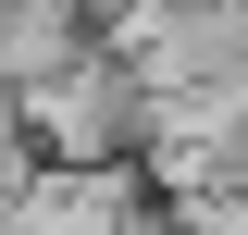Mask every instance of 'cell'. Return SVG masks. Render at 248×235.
<instances>
[{
	"label": "cell",
	"mask_w": 248,
	"mask_h": 235,
	"mask_svg": "<svg viewBox=\"0 0 248 235\" xmlns=\"http://www.w3.org/2000/svg\"><path fill=\"white\" fill-rule=\"evenodd\" d=\"M25 186H37V148H25V124H13V99H0V210L25 198Z\"/></svg>",
	"instance_id": "obj_3"
},
{
	"label": "cell",
	"mask_w": 248,
	"mask_h": 235,
	"mask_svg": "<svg viewBox=\"0 0 248 235\" xmlns=\"http://www.w3.org/2000/svg\"><path fill=\"white\" fill-rule=\"evenodd\" d=\"M0 13H13V0H0Z\"/></svg>",
	"instance_id": "obj_4"
},
{
	"label": "cell",
	"mask_w": 248,
	"mask_h": 235,
	"mask_svg": "<svg viewBox=\"0 0 248 235\" xmlns=\"http://www.w3.org/2000/svg\"><path fill=\"white\" fill-rule=\"evenodd\" d=\"M13 124H25L37 174H124V161L149 148V99H137V74H124L112 50H87L75 74H50V87H25Z\"/></svg>",
	"instance_id": "obj_1"
},
{
	"label": "cell",
	"mask_w": 248,
	"mask_h": 235,
	"mask_svg": "<svg viewBox=\"0 0 248 235\" xmlns=\"http://www.w3.org/2000/svg\"><path fill=\"white\" fill-rule=\"evenodd\" d=\"M87 50H99V25L75 13V0H13V13H0V99H25V87H50V74H75Z\"/></svg>",
	"instance_id": "obj_2"
}]
</instances>
